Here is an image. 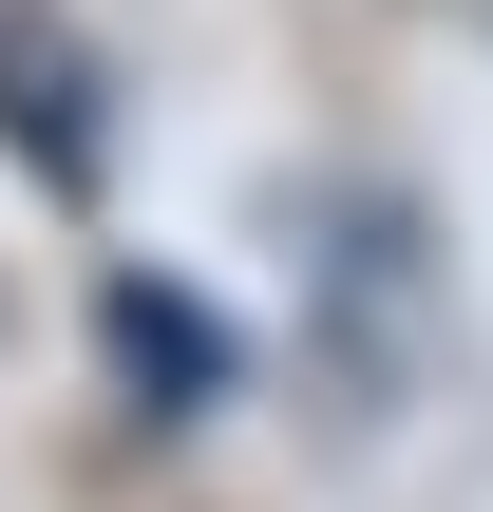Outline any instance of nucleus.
Wrapping results in <instances>:
<instances>
[{
  "mask_svg": "<svg viewBox=\"0 0 493 512\" xmlns=\"http://www.w3.org/2000/svg\"><path fill=\"white\" fill-rule=\"evenodd\" d=\"M95 342H114V380H133L152 418H209V399H228V323H209L190 285H152V266L95 285Z\"/></svg>",
  "mask_w": 493,
  "mask_h": 512,
  "instance_id": "1",
  "label": "nucleus"
},
{
  "mask_svg": "<svg viewBox=\"0 0 493 512\" xmlns=\"http://www.w3.org/2000/svg\"><path fill=\"white\" fill-rule=\"evenodd\" d=\"M0 114H19V152H38V171H95V76H76V38H57V19H0Z\"/></svg>",
  "mask_w": 493,
  "mask_h": 512,
  "instance_id": "2",
  "label": "nucleus"
}]
</instances>
